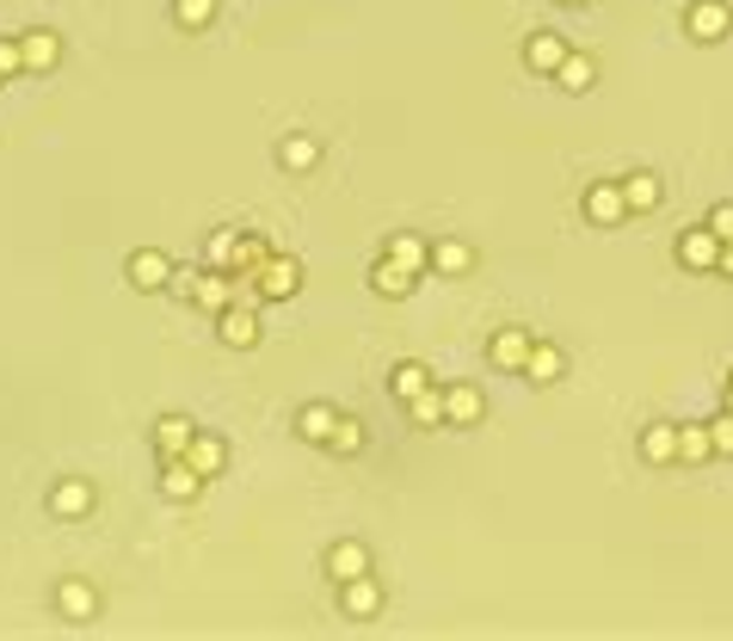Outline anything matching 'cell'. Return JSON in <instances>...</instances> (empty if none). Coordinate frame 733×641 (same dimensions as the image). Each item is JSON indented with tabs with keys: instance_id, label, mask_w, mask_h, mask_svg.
Segmentation results:
<instances>
[{
	"instance_id": "6da1fadb",
	"label": "cell",
	"mask_w": 733,
	"mask_h": 641,
	"mask_svg": "<svg viewBox=\"0 0 733 641\" xmlns=\"http://www.w3.org/2000/svg\"><path fill=\"white\" fill-rule=\"evenodd\" d=\"M684 31H691L696 43L727 38V31H733V7H727V0H691V7H684Z\"/></svg>"
},
{
	"instance_id": "7a4b0ae2",
	"label": "cell",
	"mask_w": 733,
	"mask_h": 641,
	"mask_svg": "<svg viewBox=\"0 0 733 641\" xmlns=\"http://www.w3.org/2000/svg\"><path fill=\"white\" fill-rule=\"evenodd\" d=\"M623 216H628L623 179H592V186H586V223H598V228H616Z\"/></svg>"
},
{
	"instance_id": "3957f363",
	"label": "cell",
	"mask_w": 733,
	"mask_h": 641,
	"mask_svg": "<svg viewBox=\"0 0 733 641\" xmlns=\"http://www.w3.org/2000/svg\"><path fill=\"white\" fill-rule=\"evenodd\" d=\"M678 266L684 272H715L721 266V235H715V228H684V235H678Z\"/></svg>"
},
{
	"instance_id": "277c9868",
	"label": "cell",
	"mask_w": 733,
	"mask_h": 641,
	"mask_svg": "<svg viewBox=\"0 0 733 641\" xmlns=\"http://www.w3.org/2000/svg\"><path fill=\"white\" fill-rule=\"evenodd\" d=\"M216 334H222V346H235V352L259 346V308H247V303H228L222 315H216Z\"/></svg>"
},
{
	"instance_id": "5b68a950",
	"label": "cell",
	"mask_w": 733,
	"mask_h": 641,
	"mask_svg": "<svg viewBox=\"0 0 733 641\" xmlns=\"http://www.w3.org/2000/svg\"><path fill=\"white\" fill-rule=\"evenodd\" d=\"M160 494L174 500V506H191V500L204 494V475L186 463V456H167V463H160Z\"/></svg>"
},
{
	"instance_id": "8992f818",
	"label": "cell",
	"mask_w": 733,
	"mask_h": 641,
	"mask_svg": "<svg viewBox=\"0 0 733 641\" xmlns=\"http://www.w3.org/2000/svg\"><path fill=\"white\" fill-rule=\"evenodd\" d=\"M531 346H536V339L524 334V327H499V334L487 339V364H494V371H518V376H524V358H531Z\"/></svg>"
},
{
	"instance_id": "52a82bcc",
	"label": "cell",
	"mask_w": 733,
	"mask_h": 641,
	"mask_svg": "<svg viewBox=\"0 0 733 641\" xmlns=\"http://www.w3.org/2000/svg\"><path fill=\"white\" fill-rule=\"evenodd\" d=\"M93 506H99L93 481L68 475V481H56V487H50V512H56V519H87V512H93Z\"/></svg>"
},
{
	"instance_id": "ba28073f",
	"label": "cell",
	"mask_w": 733,
	"mask_h": 641,
	"mask_svg": "<svg viewBox=\"0 0 733 641\" xmlns=\"http://www.w3.org/2000/svg\"><path fill=\"white\" fill-rule=\"evenodd\" d=\"M320 568H327V580H334V586H346V580L370 574V549L351 543V536H339V543L327 549V561H320Z\"/></svg>"
},
{
	"instance_id": "9c48e42d",
	"label": "cell",
	"mask_w": 733,
	"mask_h": 641,
	"mask_svg": "<svg viewBox=\"0 0 733 641\" xmlns=\"http://www.w3.org/2000/svg\"><path fill=\"white\" fill-rule=\"evenodd\" d=\"M567 50H574V43L561 38V31H531V38H524V62H531V75H555V68L567 62Z\"/></svg>"
},
{
	"instance_id": "30bf717a",
	"label": "cell",
	"mask_w": 733,
	"mask_h": 641,
	"mask_svg": "<svg viewBox=\"0 0 733 641\" xmlns=\"http://www.w3.org/2000/svg\"><path fill=\"white\" fill-rule=\"evenodd\" d=\"M123 278H130L136 290H167V278H174V259L160 254V247H142V254H130Z\"/></svg>"
},
{
	"instance_id": "8fae6325",
	"label": "cell",
	"mask_w": 733,
	"mask_h": 641,
	"mask_svg": "<svg viewBox=\"0 0 733 641\" xmlns=\"http://www.w3.org/2000/svg\"><path fill=\"white\" fill-rule=\"evenodd\" d=\"M191 303L210 308V315H222L228 303H235V272H191Z\"/></svg>"
},
{
	"instance_id": "7c38bea8",
	"label": "cell",
	"mask_w": 733,
	"mask_h": 641,
	"mask_svg": "<svg viewBox=\"0 0 733 641\" xmlns=\"http://www.w3.org/2000/svg\"><path fill=\"white\" fill-rule=\"evenodd\" d=\"M339 611H346V617H358V623H370V617L383 611V586H376L370 574L346 580V586H339Z\"/></svg>"
},
{
	"instance_id": "4fadbf2b",
	"label": "cell",
	"mask_w": 733,
	"mask_h": 641,
	"mask_svg": "<svg viewBox=\"0 0 733 641\" xmlns=\"http://www.w3.org/2000/svg\"><path fill=\"white\" fill-rule=\"evenodd\" d=\"M481 414H487V395H481L475 383H456V388H444V420H450V426H475Z\"/></svg>"
},
{
	"instance_id": "5bb4252c",
	"label": "cell",
	"mask_w": 733,
	"mask_h": 641,
	"mask_svg": "<svg viewBox=\"0 0 733 641\" xmlns=\"http://www.w3.org/2000/svg\"><path fill=\"white\" fill-rule=\"evenodd\" d=\"M56 611H62L68 623H87V617L99 611V592H93V580H62V586H56Z\"/></svg>"
},
{
	"instance_id": "9a60e30c",
	"label": "cell",
	"mask_w": 733,
	"mask_h": 641,
	"mask_svg": "<svg viewBox=\"0 0 733 641\" xmlns=\"http://www.w3.org/2000/svg\"><path fill=\"white\" fill-rule=\"evenodd\" d=\"M383 254L395 259V266H407L414 278H426V272H432V240H419V235H388Z\"/></svg>"
},
{
	"instance_id": "2e32d148",
	"label": "cell",
	"mask_w": 733,
	"mask_h": 641,
	"mask_svg": "<svg viewBox=\"0 0 733 641\" xmlns=\"http://www.w3.org/2000/svg\"><path fill=\"white\" fill-rule=\"evenodd\" d=\"M186 463L198 469L204 481H210V475H222V469H228V438H216V432H198V438L186 444Z\"/></svg>"
},
{
	"instance_id": "e0dca14e",
	"label": "cell",
	"mask_w": 733,
	"mask_h": 641,
	"mask_svg": "<svg viewBox=\"0 0 733 641\" xmlns=\"http://www.w3.org/2000/svg\"><path fill=\"white\" fill-rule=\"evenodd\" d=\"M19 50H26V68L31 75H50L56 62H62V38H56V31H26V38H19Z\"/></svg>"
},
{
	"instance_id": "ac0fdd59",
	"label": "cell",
	"mask_w": 733,
	"mask_h": 641,
	"mask_svg": "<svg viewBox=\"0 0 733 641\" xmlns=\"http://www.w3.org/2000/svg\"><path fill=\"white\" fill-rule=\"evenodd\" d=\"M524 376H531V383H561V376H567V352L548 346V339H536L531 358H524Z\"/></svg>"
},
{
	"instance_id": "d6986e66",
	"label": "cell",
	"mask_w": 733,
	"mask_h": 641,
	"mask_svg": "<svg viewBox=\"0 0 733 641\" xmlns=\"http://www.w3.org/2000/svg\"><path fill=\"white\" fill-rule=\"evenodd\" d=\"M414 284H419L414 272H407V266H395L388 254L370 266V290H376V296H395V303H400V296H414Z\"/></svg>"
},
{
	"instance_id": "ffe728a7",
	"label": "cell",
	"mask_w": 733,
	"mask_h": 641,
	"mask_svg": "<svg viewBox=\"0 0 733 641\" xmlns=\"http://www.w3.org/2000/svg\"><path fill=\"white\" fill-rule=\"evenodd\" d=\"M198 438V432H191V420L186 414H160L155 420V444H160V463H167V456H186V444Z\"/></svg>"
},
{
	"instance_id": "44dd1931",
	"label": "cell",
	"mask_w": 733,
	"mask_h": 641,
	"mask_svg": "<svg viewBox=\"0 0 733 641\" xmlns=\"http://www.w3.org/2000/svg\"><path fill=\"white\" fill-rule=\"evenodd\" d=\"M623 198H628V216H647V210H660V174H628L623 179Z\"/></svg>"
},
{
	"instance_id": "7402d4cb",
	"label": "cell",
	"mask_w": 733,
	"mask_h": 641,
	"mask_svg": "<svg viewBox=\"0 0 733 641\" xmlns=\"http://www.w3.org/2000/svg\"><path fill=\"white\" fill-rule=\"evenodd\" d=\"M468 266H475V247H468V240H432V272H444V278H463Z\"/></svg>"
},
{
	"instance_id": "603a6c76",
	"label": "cell",
	"mask_w": 733,
	"mask_h": 641,
	"mask_svg": "<svg viewBox=\"0 0 733 641\" xmlns=\"http://www.w3.org/2000/svg\"><path fill=\"white\" fill-rule=\"evenodd\" d=\"M641 456H647V463H678V426H666V420H660V426H647L641 432Z\"/></svg>"
},
{
	"instance_id": "cb8c5ba5",
	"label": "cell",
	"mask_w": 733,
	"mask_h": 641,
	"mask_svg": "<svg viewBox=\"0 0 733 641\" xmlns=\"http://www.w3.org/2000/svg\"><path fill=\"white\" fill-rule=\"evenodd\" d=\"M426 388H432V371H426V364L407 358V364H395V371H388V395H395V401H414V395H426Z\"/></svg>"
},
{
	"instance_id": "d4e9b609",
	"label": "cell",
	"mask_w": 733,
	"mask_h": 641,
	"mask_svg": "<svg viewBox=\"0 0 733 641\" xmlns=\"http://www.w3.org/2000/svg\"><path fill=\"white\" fill-rule=\"evenodd\" d=\"M240 259V235L235 228H210V240H204V266L210 272H235Z\"/></svg>"
},
{
	"instance_id": "484cf974",
	"label": "cell",
	"mask_w": 733,
	"mask_h": 641,
	"mask_svg": "<svg viewBox=\"0 0 733 641\" xmlns=\"http://www.w3.org/2000/svg\"><path fill=\"white\" fill-rule=\"evenodd\" d=\"M555 80H561V87H567V93H586L592 80H598V62H592L586 50H567V62L555 68Z\"/></svg>"
},
{
	"instance_id": "4316f807",
	"label": "cell",
	"mask_w": 733,
	"mask_h": 641,
	"mask_svg": "<svg viewBox=\"0 0 733 641\" xmlns=\"http://www.w3.org/2000/svg\"><path fill=\"white\" fill-rule=\"evenodd\" d=\"M334 426H339V414L327 407V401H315V407H303V414H296V432H303L308 444H327V438H334Z\"/></svg>"
},
{
	"instance_id": "83f0119b",
	"label": "cell",
	"mask_w": 733,
	"mask_h": 641,
	"mask_svg": "<svg viewBox=\"0 0 733 641\" xmlns=\"http://www.w3.org/2000/svg\"><path fill=\"white\" fill-rule=\"evenodd\" d=\"M278 160L290 167V174H308V167L320 160V142H315V136H284V142H278Z\"/></svg>"
},
{
	"instance_id": "f1b7e54d",
	"label": "cell",
	"mask_w": 733,
	"mask_h": 641,
	"mask_svg": "<svg viewBox=\"0 0 733 641\" xmlns=\"http://www.w3.org/2000/svg\"><path fill=\"white\" fill-rule=\"evenodd\" d=\"M709 456H715L709 426H678V463H709Z\"/></svg>"
},
{
	"instance_id": "f546056e",
	"label": "cell",
	"mask_w": 733,
	"mask_h": 641,
	"mask_svg": "<svg viewBox=\"0 0 733 641\" xmlns=\"http://www.w3.org/2000/svg\"><path fill=\"white\" fill-rule=\"evenodd\" d=\"M327 451L358 456V451H364V420H358V414H339V426H334V438H327Z\"/></svg>"
},
{
	"instance_id": "4dcf8cb0",
	"label": "cell",
	"mask_w": 733,
	"mask_h": 641,
	"mask_svg": "<svg viewBox=\"0 0 733 641\" xmlns=\"http://www.w3.org/2000/svg\"><path fill=\"white\" fill-rule=\"evenodd\" d=\"M407 420H414V426H444V395H438V388L414 395V401H407Z\"/></svg>"
},
{
	"instance_id": "1f68e13d",
	"label": "cell",
	"mask_w": 733,
	"mask_h": 641,
	"mask_svg": "<svg viewBox=\"0 0 733 641\" xmlns=\"http://www.w3.org/2000/svg\"><path fill=\"white\" fill-rule=\"evenodd\" d=\"M174 19H179L186 31H204V26L216 19V0H174Z\"/></svg>"
},
{
	"instance_id": "d6a6232c",
	"label": "cell",
	"mask_w": 733,
	"mask_h": 641,
	"mask_svg": "<svg viewBox=\"0 0 733 641\" xmlns=\"http://www.w3.org/2000/svg\"><path fill=\"white\" fill-rule=\"evenodd\" d=\"M266 254H271V240H266V235H240V259H235V272H254Z\"/></svg>"
},
{
	"instance_id": "836d02e7",
	"label": "cell",
	"mask_w": 733,
	"mask_h": 641,
	"mask_svg": "<svg viewBox=\"0 0 733 641\" xmlns=\"http://www.w3.org/2000/svg\"><path fill=\"white\" fill-rule=\"evenodd\" d=\"M709 438H715V456H733V414H727V407L709 420Z\"/></svg>"
},
{
	"instance_id": "e575fe53",
	"label": "cell",
	"mask_w": 733,
	"mask_h": 641,
	"mask_svg": "<svg viewBox=\"0 0 733 641\" xmlns=\"http://www.w3.org/2000/svg\"><path fill=\"white\" fill-rule=\"evenodd\" d=\"M19 68H26V50H19V38H0V80L19 75Z\"/></svg>"
},
{
	"instance_id": "d590c367",
	"label": "cell",
	"mask_w": 733,
	"mask_h": 641,
	"mask_svg": "<svg viewBox=\"0 0 733 641\" xmlns=\"http://www.w3.org/2000/svg\"><path fill=\"white\" fill-rule=\"evenodd\" d=\"M709 228H715L721 240H733V204H715V210H709Z\"/></svg>"
},
{
	"instance_id": "8d00e7d4",
	"label": "cell",
	"mask_w": 733,
	"mask_h": 641,
	"mask_svg": "<svg viewBox=\"0 0 733 641\" xmlns=\"http://www.w3.org/2000/svg\"><path fill=\"white\" fill-rule=\"evenodd\" d=\"M715 272H727V278H733V240H721V266Z\"/></svg>"
},
{
	"instance_id": "74e56055",
	"label": "cell",
	"mask_w": 733,
	"mask_h": 641,
	"mask_svg": "<svg viewBox=\"0 0 733 641\" xmlns=\"http://www.w3.org/2000/svg\"><path fill=\"white\" fill-rule=\"evenodd\" d=\"M555 7H592V0H555Z\"/></svg>"
},
{
	"instance_id": "f35d334b",
	"label": "cell",
	"mask_w": 733,
	"mask_h": 641,
	"mask_svg": "<svg viewBox=\"0 0 733 641\" xmlns=\"http://www.w3.org/2000/svg\"><path fill=\"white\" fill-rule=\"evenodd\" d=\"M727 414H733V376H727Z\"/></svg>"
}]
</instances>
